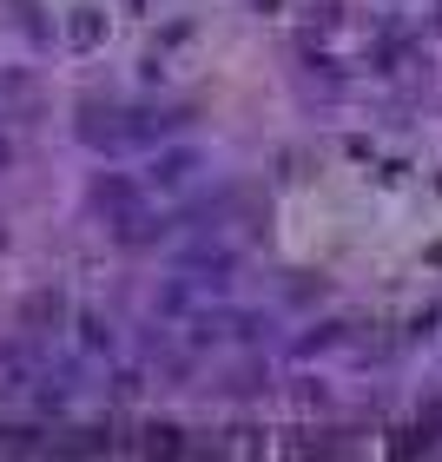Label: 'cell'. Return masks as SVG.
<instances>
[{
    "label": "cell",
    "instance_id": "6da1fadb",
    "mask_svg": "<svg viewBox=\"0 0 442 462\" xmlns=\"http://www.w3.org/2000/svg\"><path fill=\"white\" fill-rule=\"evenodd\" d=\"M93 205L119 218V212H133V205H139V185L119 179V172H99V179H93Z\"/></svg>",
    "mask_w": 442,
    "mask_h": 462
},
{
    "label": "cell",
    "instance_id": "7a4b0ae2",
    "mask_svg": "<svg viewBox=\"0 0 442 462\" xmlns=\"http://www.w3.org/2000/svg\"><path fill=\"white\" fill-rule=\"evenodd\" d=\"M60 318H67V298H60V291H33V298L20 304V324L27 330H60Z\"/></svg>",
    "mask_w": 442,
    "mask_h": 462
},
{
    "label": "cell",
    "instance_id": "5b68a950",
    "mask_svg": "<svg viewBox=\"0 0 442 462\" xmlns=\"http://www.w3.org/2000/svg\"><path fill=\"white\" fill-rule=\"evenodd\" d=\"M79 330H87V350H113V324H99V318H87Z\"/></svg>",
    "mask_w": 442,
    "mask_h": 462
},
{
    "label": "cell",
    "instance_id": "52a82bcc",
    "mask_svg": "<svg viewBox=\"0 0 442 462\" xmlns=\"http://www.w3.org/2000/svg\"><path fill=\"white\" fill-rule=\"evenodd\" d=\"M0 165H7V145H0Z\"/></svg>",
    "mask_w": 442,
    "mask_h": 462
},
{
    "label": "cell",
    "instance_id": "3957f363",
    "mask_svg": "<svg viewBox=\"0 0 442 462\" xmlns=\"http://www.w3.org/2000/svg\"><path fill=\"white\" fill-rule=\"evenodd\" d=\"M192 172H198V152H165V159H152V185L159 192H179V185H192Z\"/></svg>",
    "mask_w": 442,
    "mask_h": 462
},
{
    "label": "cell",
    "instance_id": "8992f818",
    "mask_svg": "<svg viewBox=\"0 0 442 462\" xmlns=\"http://www.w3.org/2000/svg\"><path fill=\"white\" fill-rule=\"evenodd\" d=\"M73 40H79V47H93V40H99V20H93V7H79V20H73Z\"/></svg>",
    "mask_w": 442,
    "mask_h": 462
},
{
    "label": "cell",
    "instance_id": "277c9868",
    "mask_svg": "<svg viewBox=\"0 0 442 462\" xmlns=\"http://www.w3.org/2000/svg\"><path fill=\"white\" fill-rule=\"evenodd\" d=\"M27 364H33L27 344H7V350H0V390H27Z\"/></svg>",
    "mask_w": 442,
    "mask_h": 462
}]
</instances>
